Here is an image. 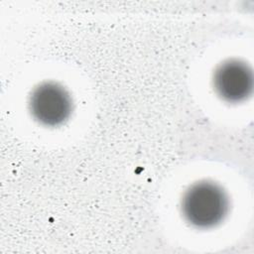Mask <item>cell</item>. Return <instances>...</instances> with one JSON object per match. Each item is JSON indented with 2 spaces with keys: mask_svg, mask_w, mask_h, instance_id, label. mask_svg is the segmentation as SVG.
<instances>
[{
  "mask_svg": "<svg viewBox=\"0 0 254 254\" xmlns=\"http://www.w3.org/2000/svg\"><path fill=\"white\" fill-rule=\"evenodd\" d=\"M228 207V197L222 188L207 181L191 185L182 199L185 219L197 228H210L221 222Z\"/></svg>",
  "mask_w": 254,
  "mask_h": 254,
  "instance_id": "6da1fadb",
  "label": "cell"
},
{
  "mask_svg": "<svg viewBox=\"0 0 254 254\" xmlns=\"http://www.w3.org/2000/svg\"><path fill=\"white\" fill-rule=\"evenodd\" d=\"M29 110L35 120L45 126L62 125L71 114L72 101L62 85L49 81L35 87L29 98Z\"/></svg>",
  "mask_w": 254,
  "mask_h": 254,
  "instance_id": "7a4b0ae2",
  "label": "cell"
},
{
  "mask_svg": "<svg viewBox=\"0 0 254 254\" xmlns=\"http://www.w3.org/2000/svg\"><path fill=\"white\" fill-rule=\"evenodd\" d=\"M213 86L216 94L224 101H242L252 93V69L244 62L228 60L215 69Z\"/></svg>",
  "mask_w": 254,
  "mask_h": 254,
  "instance_id": "3957f363",
  "label": "cell"
}]
</instances>
